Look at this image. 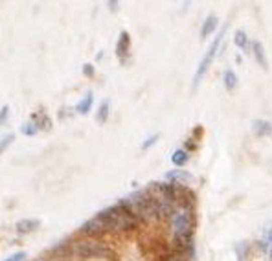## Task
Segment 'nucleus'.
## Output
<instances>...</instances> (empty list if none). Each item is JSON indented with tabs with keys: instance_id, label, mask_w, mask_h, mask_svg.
I'll use <instances>...</instances> for the list:
<instances>
[{
	"instance_id": "obj_1",
	"label": "nucleus",
	"mask_w": 272,
	"mask_h": 261,
	"mask_svg": "<svg viewBox=\"0 0 272 261\" xmlns=\"http://www.w3.org/2000/svg\"><path fill=\"white\" fill-rule=\"evenodd\" d=\"M120 203L133 213L134 217L140 219V221H155V219H160V215H158V204L147 193V190H140V192L131 193L129 197H125Z\"/></svg>"
},
{
	"instance_id": "obj_2",
	"label": "nucleus",
	"mask_w": 272,
	"mask_h": 261,
	"mask_svg": "<svg viewBox=\"0 0 272 261\" xmlns=\"http://www.w3.org/2000/svg\"><path fill=\"white\" fill-rule=\"evenodd\" d=\"M103 224L107 232H129L138 224V219L134 217L133 213L129 212L122 203L114 204L111 208H105L96 215Z\"/></svg>"
},
{
	"instance_id": "obj_3",
	"label": "nucleus",
	"mask_w": 272,
	"mask_h": 261,
	"mask_svg": "<svg viewBox=\"0 0 272 261\" xmlns=\"http://www.w3.org/2000/svg\"><path fill=\"white\" fill-rule=\"evenodd\" d=\"M72 252L81 257H111V256H114L107 245H103L102 241H94V239L75 241L74 245H72Z\"/></svg>"
},
{
	"instance_id": "obj_4",
	"label": "nucleus",
	"mask_w": 272,
	"mask_h": 261,
	"mask_svg": "<svg viewBox=\"0 0 272 261\" xmlns=\"http://www.w3.org/2000/svg\"><path fill=\"white\" fill-rule=\"evenodd\" d=\"M224 32H226V28H223V30H221V32L215 35V41L212 43V46L208 48L206 55L201 59V63H199V68H197V72H195V77H193V86H197L199 83H201V79H203L204 75H206V72H208L210 64H212V61H214V57L217 55V52H219V46H221V41H223Z\"/></svg>"
},
{
	"instance_id": "obj_5",
	"label": "nucleus",
	"mask_w": 272,
	"mask_h": 261,
	"mask_svg": "<svg viewBox=\"0 0 272 261\" xmlns=\"http://www.w3.org/2000/svg\"><path fill=\"white\" fill-rule=\"evenodd\" d=\"M164 177H165V181H169L171 184H180V186H184V184H188V182H193L192 173L186 171V169H180V167L167 171Z\"/></svg>"
},
{
	"instance_id": "obj_6",
	"label": "nucleus",
	"mask_w": 272,
	"mask_h": 261,
	"mask_svg": "<svg viewBox=\"0 0 272 261\" xmlns=\"http://www.w3.org/2000/svg\"><path fill=\"white\" fill-rule=\"evenodd\" d=\"M81 232H85V234L88 235H102L107 232V228H105V224L100 221L98 217L90 219V221H86L83 226H81Z\"/></svg>"
},
{
	"instance_id": "obj_7",
	"label": "nucleus",
	"mask_w": 272,
	"mask_h": 261,
	"mask_svg": "<svg viewBox=\"0 0 272 261\" xmlns=\"http://www.w3.org/2000/svg\"><path fill=\"white\" fill-rule=\"evenodd\" d=\"M41 226V221L39 219H22V221H19V223L15 224V230L17 234H30V232H35V230Z\"/></svg>"
},
{
	"instance_id": "obj_8",
	"label": "nucleus",
	"mask_w": 272,
	"mask_h": 261,
	"mask_svg": "<svg viewBox=\"0 0 272 261\" xmlns=\"http://www.w3.org/2000/svg\"><path fill=\"white\" fill-rule=\"evenodd\" d=\"M252 52H254V57H256L257 64H259L263 70H267L268 68L267 53H265V48H263L261 41H254V43H252Z\"/></svg>"
},
{
	"instance_id": "obj_9",
	"label": "nucleus",
	"mask_w": 272,
	"mask_h": 261,
	"mask_svg": "<svg viewBox=\"0 0 272 261\" xmlns=\"http://www.w3.org/2000/svg\"><path fill=\"white\" fill-rule=\"evenodd\" d=\"M32 122L37 125L39 131H50V129H52V120H50V116L44 111L35 112L32 116Z\"/></svg>"
},
{
	"instance_id": "obj_10",
	"label": "nucleus",
	"mask_w": 272,
	"mask_h": 261,
	"mask_svg": "<svg viewBox=\"0 0 272 261\" xmlns=\"http://www.w3.org/2000/svg\"><path fill=\"white\" fill-rule=\"evenodd\" d=\"M129 48H131V37H129L127 32L120 33V39L116 43V53L120 59H125V55L129 53Z\"/></svg>"
},
{
	"instance_id": "obj_11",
	"label": "nucleus",
	"mask_w": 272,
	"mask_h": 261,
	"mask_svg": "<svg viewBox=\"0 0 272 261\" xmlns=\"http://www.w3.org/2000/svg\"><path fill=\"white\" fill-rule=\"evenodd\" d=\"M252 131L257 136H268V134H272V123L267 120H256L252 123Z\"/></svg>"
},
{
	"instance_id": "obj_12",
	"label": "nucleus",
	"mask_w": 272,
	"mask_h": 261,
	"mask_svg": "<svg viewBox=\"0 0 272 261\" xmlns=\"http://www.w3.org/2000/svg\"><path fill=\"white\" fill-rule=\"evenodd\" d=\"M92 103H94V94H92V92H86L85 96H83V100L75 105V112H79V114H88V111L92 109Z\"/></svg>"
},
{
	"instance_id": "obj_13",
	"label": "nucleus",
	"mask_w": 272,
	"mask_h": 261,
	"mask_svg": "<svg viewBox=\"0 0 272 261\" xmlns=\"http://www.w3.org/2000/svg\"><path fill=\"white\" fill-rule=\"evenodd\" d=\"M215 28H217V19H215L214 15L206 17V21H204L203 28H201V37L206 39V37H208V35H212Z\"/></svg>"
},
{
	"instance_id": "obj_14",
	"label": "nucleus",
	"mask_w": 272,
	"mask_h": 261,
	"mask_svg": "<svg viewBox=\"0 0 272 261\" xmlns=\"http://www.w3.org/2000/svg\"><path fill=\"white\" fill-rule=\"evenodd\" d=\"M190 160V155H188L186 149H176L173 155H171V162L176 165V167H182Z\"/></svg>"
},
{
	"instance_id": "obj_15",
	"label": "nucleus",
	"mask_w": 272,
	"mask_h": 261,
	"mask_svg": "<svg viewBox=\"0 0 272 261\" xmlns=\"http://www.w3.org/2000/svg\"><path fill=\"white\" fill-rule=\"evenodd\" d=\"M235 256L239 261H245L246 257L250 256V245L246 243V241H239L237 245H235Z\"/></svg>"
},
{
	"instance_id": "obj_16",
	"label": "nucleus",
	"mask_w": 272,
	"mask_h": 261,
	"mask_svg": "<svg viewBox=\"0 0 272 261\" xmlns=\"http://www.w3.org/2000/svg\"><path fill=\"white\" fill-rule=\"evenodd\" d=\"M223 81H224L226 91H234L235 86H237V75H235V72H232V70H224Z\"/></svg>"
},
{
	"instance_id": "obj_17",
	"label": "nucleus",
	"mask_w": 272,
	"mask_h": 261,
	"mask_svg": "<svg viewBox=\"0 0 272 261\" xmlns=\"http://www.w3.org/2000/svg\"><path fill=\"white\" fill-rule=\"evenodd\" d=\"M109 112H111V102H109V100H105V102H102L100 109H98L96 120L100 123H105L109 120Z\"/></svg>"
},
{
	"instance_id": "obj_18",
	"label": "nucleus",
	"mask_w": 272,
	"mask_h": 261,
	"mask_svg": "<svg viewBox=\"0 0 272 261\" xmlns=\"http://www.w3.org/2000/svg\"><path fill=\"white\" fill-rule=\"evenodd\" d=\"M234 43H235V46H237V48H241V50L248 48V37H246V33L243 32V30H237V32H235Z\"/></svg>"
},
{
	"instance_id": "obj_19",
	"label": "nucleus",
	"mask_w": 272,
	"mask_h": 261,
	"mask_svg": "<svg viewBox=\"0 0 272 261\" xmlns=\"http://www.w3.org/2000/svg\"><path fill=\"white\" fill-rule=\"evenodd\" d=\"M21 133L22 134H26V136H35V134L39 133V129H37V125L30 120V122H24L22 123V127H21Z\"/></svg>"
},
{
	"instance_id": "obj_20",
	"label": "nucleus",
	"mask_w": 272,
	"mask_h": 261,
	"mask_svg": "<svg viewBox=\"0 0 272 261\" xmlns=\"http://www.w3.org/2000/svg\"><path fill=\"white\" fill-rule=\"evenodd\" d=\"M13 140H15L13 134H6V136H2V138H0V153H4V151L10 147V145L13 144Z\"/></svg>"
},
{
	"instance_id": "obj_21",
	"label": "nucleus",
	"mask_w": 272,
	"mask_h": 261,
	"mask_svg": "<svg viewBox=\"0 0 272 261\" xmlns=\"http://www.w3.org/2000/svg\"><path fill=\"white\" fill-rule=\"evenodd\" d=\"M158 138H160V134H155V136H149V138L145 140L144 144H142V149H149V147H153V145L156 144V142H158Z\"/></svg>"
},
{
	"instance_id": "obj_22",
	"label": "nucleus",
	"mask_w": 272,
	"mask_h": 261,
	"mask_svg": "<svg viewBox=\"0 0 272 261\" xmlns=\"http://www.w3.org/2000/svg\"><path fill=\"white\" fill-rule=\"evenodd\" d=\"M8 116H10V107L4 105L0 109V125H4V123L8 122Z\"/></svg>"
},
{
	"instance_id": "obj_23",
	"label": "nucleus",
	"mask_w": 272,
	"mask_h": 261,
	"mask_svg": "<svg viewBox=\"0 0 272 261\" xmlns=\"http://www.w3.org/2000/svg\"><path fill=\"white\" fill-rule=\"evenodd\" d=\"M26 257V252L24 250H21V252H15V254H11L10 257H6L4 261H22Z\"/></svg>"
},
{
	"instance_id": "obj_24",
	"label": "nucleus",
	"mask_w": 272,
	"mask_h": 261,
	"mask_svg": "<svg viewBox=\"0 0 272 261\" xmlns=\"http://www.w3.org/2000/svg\"><path fill=\"white\" fill-rule=\"evenodd\" d=\"M83 74L88 75V77H92V75L96 74V70H94V64H83Z\"/></svg>"
},
{
	"instance_id": "obj_25",
	"label": "nucleus",
	"mask_w": 272,
	"mask_h": 261,
	"mask_svg": "<svg viewBox=\"0 0 272 261\" xmlns=\"http://www.w3.org/2000/svg\"><path fill=\"white\" fill-rule=\"evenodd\" d=\"M195 147H197V144H195V142H193V140H188L186 142V147H184V149H195Z\"/></svg>"
},
{
	"instance_id": "obj_26",
	"label": "nucleus",
	"mask_w": 272,
	"mask_h": 261,
	"mask_svg": "<svg viewBox=\"0 0 272 261\" xmlns=\"http://www.w3.org/2000/svg\"><path fill=\"white\" fill-rule=\"evenodd\" d=\"M267 256H268V261H272V243L268 245V248H267Z\"/></svg>"
},
{
	"instance_id": "obj_27",
	"label": "nucleus",
	"mask_w": 272,
	"mask_h": 261,
	"mask_svg": "<svg viewBox=\"0 0 272 261\" xmlns=\"http://www.w3.org/2000/svg\"><path fill=\"white\" fill-rule=\"evenodd\" d=\"M109 8H111V10L114 11V10L118 8V2H109Z\"/></svg>"
}]
</instances>
